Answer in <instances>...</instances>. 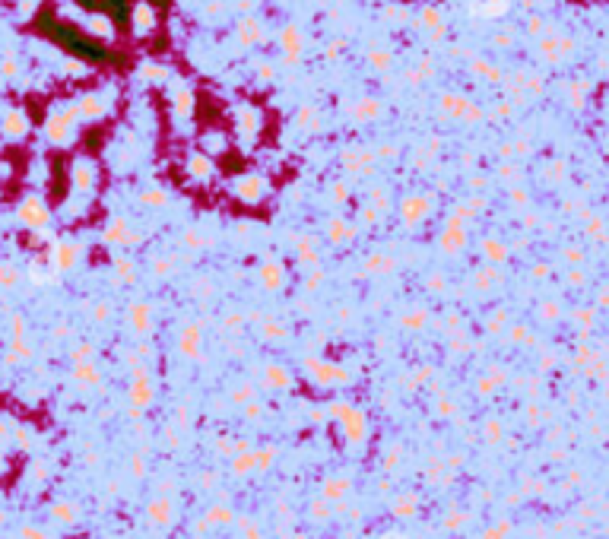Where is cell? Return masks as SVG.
Returning a JSON list of instances; mask_svg holds the SVG:
<instances>
[{"instance_id":"obj_5","label":"cell","mask_w":609,"mask_h":539,"mask_svg":"<svg viewBox=\"0 0 609 539\" xmlns=\"http://www.w3.org/2000/svg\"><path fill=\"white\" fill-rule=\"evenodd\" d=\"M187 168L194 171V175H200V178H203V175H209V162H207V159H203V156H194V159H190V162H187Z\"/></svg>"},{"instance_id":"obj_2","label":"cell","mask_w":609,"mask_h":539,"mask_svg":"<svg viewBox=\"0 0 609 539\" xmlns=\"http://www.w3.org/2000/svg\"><path fill=\"white\" fill-rule=\"evenodd\" d=\"M130 19H133V25H137V32L143 35V32H152V25H156V10L140 0V4L130 10Z\"/></svg>"},{"instance_id":"obj_4","label":"cell","mask_w":609,"mask_h":539,"mask_svg":"<svg viewBox=\"0 0 609 539\" xmlns=\"http://www.w3.org/2000/svg\"><path fill=\"white\" fill-rule=\"evenodd\" d=\"M419 213H425V200H419V197H412V200H406V206H403V216L406 219H416Z\"/></svg>"},{"instance_id":"obj_1","label":"cell","mask_w":609,"mask_h":539,"mask_svg":"<svg viewBox=\"0 0 609 539\" xmlns=\"http://www.w3.org/2000/svg\"><path fill=\"white\" fill-rule=\"evenodd\" d=\"M42 25H44V32H48V35L67 51V54L82 57V61H89V63H102V67H114V63H121V54L111 48V44H105L102 38H95V35H82L73 23H61V19H54V16H44Z\"/></svg>"},{"instance_id":"obj_7","label":"cell","mask_w":609,"mask_h":539,"mask_svg":"<svg viewBox=\"0 0 609 539\" xmlns=\"http://www.w3.org/2000/svg\"><path fill=\"white\" fill-rule=\"evenodd\" d=\"M143 4H149L152 10H162V6H168V0H143Z\"/></svg>"},{"instance_id":"obj_3","label":"cell","mask_w":609,"mask_h":539,"mask_svg":"<svg viewBox=\"0 0 609 539\" xmlns=\"http://www.w3.org/2000/svg\"><path fill=\"white\" fill-rule=\"evenodd\" d=\"M260 190H264V181H260V178H247V184H241L238 194H241V197H247V200H257Z\"/></svg>"},{"instance_id":"obj_6","label":"cell","mask_w":609,"mask_h":539,"mask_svg":"<svg viewBox=\"0 0 609 539\" xmlns=\"http://www.w3.org/2000/svg\"><path fill=\"white\" fill-rule=\"evenodd\" d=\"M82 111H86V114H92V118H99V114L105 111V108H102V101H99V99H92V95H89V99L82 101Z\"/></svg>"}]
</instances>
